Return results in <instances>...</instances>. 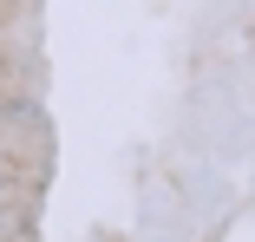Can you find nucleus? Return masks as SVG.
<instances>
[{"label": "nucleus", "mask_w": 255, "mask_h": 242, "mask_svg": "<svg viewBox=\"0 0 255 242\" xmlns=\"http://www.w3.org/2000/svg\"><path fill=\"white\" fill-rule=\"evenodd\" d=\"M0 190H7V183H0Z\"/></svg>", "instance_id": "obj_1"}]
</instances>
